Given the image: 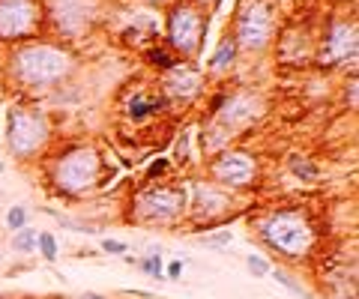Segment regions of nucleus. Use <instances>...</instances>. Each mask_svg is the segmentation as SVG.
<instances>
[{
    "instance_id": "nucleus-24",
    "label": "nucleus",
    "mask_w": 359,
    "mask_h": 299,
    "mask_svg": "<svg viewBox=\"0 0 359 299\" xmlns=\"http://www.w3.org/2000/svg\"><path fill=\"white\" fill-rule=\"evenodd\" d=\"M135 264L150 278H165V257H159V252H150V254H144L141 261H135Z\"/></svg>"
},
{
    "instance_id": "nucleus-32",
    "label": "nucleus",
    "mask_w": 359,
    "mask_h": 299,
    "mask_svg": "<svg viewBox=\"0 0 359 299\" xmlns=\"http://www.w3.org/2000/svg\"><path fill=\"white\" fill-rule=\"evenodd\" d=\"M201 245H228L231 243V234H216V236H201L198 239Z\"/></svg>"
},
{
    "instance_id": "nucleus-21",
    "label": "nucleus",
    "mask_w": 359,
    "mask_h": 299,
    "mask_svg": "<svg viewBox=\"0 0 359 299\" xmlns=\"http://www.w3.org/2000/svg\"><path fill=\"white\" fill-rule=\"evenodd\" d=\"M287 168H291V174L299 177L303 183H314V179H321V165L312 162V159H305V156H294L291 162H287Z\"/></svg>"
},
{
    "instance_id": "nucleus-35",
    "label": "nucleus",
    "mask_w": 359,
    "mask_h": 299,
    "mask_svg": "<svg viewBox=\"0 0 359 299\" xmlns=\"http://www.w3.org/2000/svg\"><path fill=\"white\" fill-rule=\"evenodd\" d=\"M72 299H108L105 293H93V291H90V293H78V296H72Z\"/></svg>"
},
{
    "instance_id": "nucleus-3",
    "label": "nucleus",
    "mask_w": 359,
    "mask_h": 299,
    "mask_svg": "<svg viewBox=\"0 0 359 299\" xmlns=\"http://www.w3.org/2000/svg\"><path fill=\"white\" fill-rule=\"evenodd\" d=\"M108 171L105 156L99 153L96 144L90 141H66L51 150L45 159V179L51 192L66 197V201H78L102 188Z\"/></svg>"
},
{
    "instance_id": "nucleus-10",
    "label": "nucleus",
    "mask_w": 359,
    "mask_h": 299,
    "mask_svg": "<svg viewBox=\"0 0 359 299\" xmlns=\"http://www.w3.org/2000/svg\"><path fill=\"white\" fill-rule=\"evenodd\" d=\"M186 188V218L192 222L195 231H213L218 225H228L237 213L234 209V195L218 188L209 179H189Z\"/></svg>"
},
{
    "instance_id": "nucleus-20",
    "label": "nucleus",
    "mask_w": 359,
    "mask_h": 299,
    "mask_svg": "<svg viewBox=\"0 0 359 299\" xmlns=\"http://www.w3.org/2000/svg\"><path fill=\"white\" fill-rule=\"evenodd\" d=\"M269 275H273L276 282L285 287V291H291L294 296H299V299H312V293L305 291V284L299 282V278L291 273V269H285V266H273V269H269Z\"/></svg>"
},
{
    "instance_id": "nucleus-36",
    "label": "nucleus",
    "mask_w": 359,
    "mask_h": 299,
    "mask_svg": "<svg viewBox=\"0 0 359 299\" xmlns=\"http://www.w3.org/2000/svg\"><path fill=\"white\" fill-rule=\"evenodd\" d=\"M192 3H198V6H207V3H218V0H192Z\"/></svg>"
},
{
    "instance_id": "nucleus-33",
    "label": "nucleus",
    "mask_w": 359,
    "mask_h": 299,
    "mask_svg": "<svg viewBox=\"0 0 359 299\" xmlns=\"http://www.w3.org/2000/svg\"><path fill=\"white\" fill-rule=\"evenodd\" d=\"M183 269H186V264H183V261H171V264L165 266V278H171V282H174V278L183 275Z\"/></svg>"
},
{
    "instance_id": "nucleus-12",
    "label": "nucleus",
    "mask_w": 359,
    "mask_h": 299,
    "mask_svg": "<svg viewBox=\"0 0 359 299\" xmlns=\"http://www.w3.org/2000/svg\"><path fill=\"white\" fill-rule=\"evenodd\" d=\"M45 33L39 0H0V42L18 45Z\"/></svg>"
},
{
    "instance_id": "nucleus-23",
    "label": "nucleus",
    "mask_w": 359,
    "mask_h": 299,
    "mask_svg": "<svg viewBox=\"0 0 359 299\" xmlns=\"http://www.w3.org/2000/svg\"><path fill=\"white\" fill-rule=\"evenodd\" d=\"M36 248H39V257L42 261H57V254H60V243H57V236L54 234H48V231H39L36 234Z\"/></svg>"
},
{
    "instance_id": "nucleus-5",
    "label": "nucleus",
    "mask_w": 359,
    "mask_h": 299,
    "mask_svg": "<svg viewBox=\"0 0 359 299\" xmlns=\"http://www.w3.org/2000/svg\"><path fill=\"white\" fill-rule=\"evenodd\" d=\"M51 120L42 108L15 102L6 111V150L18 162H33L51 147Z\"/></svg>"
},
{
    "instance_id": "nucleus-28",
    "label": "nucleus",
    "mask_w": 359,
    "mask_h": 299,
    "mask_svg": "<svg viewBox=\"0 0 359 299\" xmlns=\"http://www.w3.org/2000/svg\"><path fill=\"white\" fill-rule=\"evenodd\" d=\"M246 269H248V273H252L255 278H266L273 266H269V261H266L264 254H248V257H246Z\"/></svg>"
},
{
    "instance_id": "nucleus-8",
    "label": "nucleus",
    "mask_w": 359,
    "mask_h": 299,
    "mask_svg": "<svg viewBox=\"0 0 359 299\" xmlns=\"http://www.w3.org/2000/svg\"><path fill=\"white\" fill-rule=\"evenodd\" d=\"M261 174H264L261 156L246 147H228L207 159V179L231 195L257 188L261 186Z\"/></svg>"
},
{
    "instance_id": "nucleus-14",
    "label": "nucleus",
    "mask_w": 359,
    "mask_h": 299,
    "mask_svg": "<svg viewBox=\"0 0 359 299\" xmlns=\"http://www.w3.org/2000/svg\"><path fill=\"white\" fill-rule=\"evenodd\" d=\"M156 87L171 105H189L198 96L207 93L209 78L204 75L201 66H195L192 60H177L168 72L156 75Z\"/></svg>"
},
{
    "instance_id": "nucleus-13",
    "label": "nucleus",
    "mask_w": 359,
    "mask_h": 299,
    "mask_svg": "<svg viewBox=\"0 0 359 299\" xmlns=\"http://www.w3.org/2000/svg\"><path fill=\"white\" fill-rule=\"evenodd\" d=\"M266 114V99L261 90H252V87H237V90H228L222 108L216 111V120L218 126H225L228 132H234L237 138L246 132V129H252L257 120Z\"/></svg>"
},
{
    "instance_id": "nucleus-19",
    "label": "nucleus",
    "mask_w": 359,
    "mask_h": 299,
    "mask_svg": "<svg viewBox=\"0 0 359 299\" xmlns=\"http://www.w3.org/2000/svg\"><path fill=\"white\" fill-rule=\"evenodd\" d=\"M144 63H147L150 69H156V75H162V72H168V69L177 63V57L168 51L165 42H156V45L144 48Z\"/></svg>"
},
{
    "instance_id": "nucleus-7",
    "label": "nucleus",
    "mask_w": 359,
    "mask_h": 299,
    "mask_svg": "<svg viewBox=\"0 0 359 299\" xmlns=\"http://www.w3.org/2000/svg\"><path fill=\"white\" fill-rule=\"evenodd\" d=\"M209 15L192 0H174L165 9V45L177 60H192L201 54Z\"/></svg>"
},
{
    "instance_id": "nucleus-4",
    "label": "nucleus",
    "mask_w": 359,
    "mask_h": 299,
    "mask_svg": "<svg viewBox=\"0 0 359 299\" xmlns=\"http://www.w3.org/2000/svg\"><path fill=\"white\" fill-rule=\"evenodd\" d=\"M129 222L171 227L186 218V188L174 183H144L129 197Z\"/></svg>"
},
{
    "instance_id": "nucleus-25",
    "label": "nucleus",
    "mask_w": 359,
    "mask_h": 299,
    "mask_svg": "<svg viewBox=\"0 0 359 299\" xmlns=\"http://www.w3.org/2000/svg\"><path fill=\"white\" fill-rule=\"evenodd\" d=\"M189 147H192V138H189V129L183 135H180V141L174 144V162L180 168H189L192 165V153H189Z\"/></svg>"
},
{
    "instance_id": "nucleus-26",
    "label": "nucleus",
    "mask_w": 359,
    "mask_h": 299,
    "mask_svg": "<svg viewBox=\"0 0 359 299\" xmlns=\"http://www.w3.org/2000/svg\"><path fill=\"white\" fill-rule=\"evenodd\" d=\"M168 171H171V159H156V162L147 165L144 179L147 183H162V179L168 177Z\"/></svg>"
},
{
    "instance_id": "nucleus-27",
    "label": "nucleus",
    "mask_w": 359,
    "mask_h": 299,
    "mask_svg": "<svg viewBox=\"0 0 359 299\" xmlns=\"http://www.w3.org/2000/svg\"><path fill=\"white\" fill-rule=\"evenodd\" d=\"M27 218H30V213L24 207H13V209H6V227L9 231H22V227H27Z\"/></svg>"
},
{
    "instance_id": "nucleus-18",
    "label": "nucleus",
    "mask_w": 359,
    "mask_h": 299,
    "mask_svg": "<svg viewBox=\"0 0 359 299\" xmlns=\"http://www.w3.org/2000/svg\"><path fill=\"white\" fill-rule=\"evenodd\" d=\"M237 57H239V51H237V42H234V36L228 33L222 42H218V48L213 51V57H209V63H207V78L209 75H216V78H222V75H228L231 69L237 66Z\"/></svg>"
},
{
    "instance_id": "nucleus-17",
    "label": "nucleus",
    "mask_w": 359,
    "mask_h": 299,
    "mask_svg": "<svg viewBox=\"0 0 359 299\" xmlns=\"http://www.w3.org/2000/svg\"><path fill=\"white\" fill-rule=\"evenodd\" d=\"M234 141H237V135L228 132L225 126H218L216 120H204L201 132H198V147H201L204 159L222 153V150H228V147H234Z\"/></svg>"
},
{
    "instance_id": "nucleus-34",
    "label": "nucleus",
    "mask_w": 359,
    "mask_h": 299,
    "mask_svg": "<svg viewBox=\"0 0 359 299\" xmlns=\"http://www.w3.org/2000/svg\"><path fill=\"white\" fill-rule=\"evenodd\" d=\"M141 3H147V6H162V9H168L174 3V0H141Z\"/></svg>"
},
{
    "instance_id": "nucleus-30",
    "label": "nucleus",
    "mask_w": 359,
    "mask_h": 299,
    "mask_svg": "<svg viewBox=\"0 0 359 299\" xmlns=\"http://www.w3.org/2000/svg\"><path fill=\"white\" fill-rule=\"evenodd\" d=\"M102 252L105 254H129V245L120 239H102Z\"/></svg>"
},
{
    "instance_id": "nucleus-37",
    "label": "nucleus",
    "mask_w": 359,
    "mask_h": 299,
    "mask_svg": "<svg viewBox=\"0 0 359 299\" xmlns=\"http://www.w3.org/2000/svg\"><path fill=\"white\" fill-rule=\"evenodd\" d=\"M3 171H6V165H3V162H0V174H3Z\"/></svg>"
},
{
    "instance_id": "nucleus-1",
    "label": "nucleus",
    "mask_w": 359,
    "mask_h": 299,
    "mask_svg": "<svg viewBox=\"0 0 359 299\" xmlns=\"http://www.w3.org/2000/svg\"><path fill=\"white\" fill-rule=\"evenodd\" d=\"M252 234L266 252L282 257L287 264L312 261L321 231H317L312 213L305 207H269L252 218Z\"/></svg>"
},
{
    "instance_id": "nucleus-6",
    "label": "nucleus",
    "mask_w": 359,
    "mask_h": 299,
    "mask_svg": "<svg viewBox=\"0 0 359 299\" xmlns=\"http://www.w3.org/2000/svg\"><path fill=\"white\" fill-rule=\"evenodd\" d=\"M278 18L273 0H239L231 36L239 54H266L276 42Z\"/></svg>"
},
{
    "instance_id": "nucleus-9",
    "label": "nucleus",
    "mask_w": 359,
    "mask_h": 299,
    "mask_svg": "<svg viewBox=\"0 0 359 299\" xmlns=\"http://www.w3.org/2000/svg\"><path fill=\"white\" fill-rule=\"evenodd\" d=\"M45 18V30L54 36L66 39H81L105 18V0H39Z\"/></svg>"
},
{
    "instance_id": "nucleus-16",
    "label": "nucleus",
    "mask_w": 359,
    "mask_h": 299,
    "mask_svg": "<svg viewBox=\"0 0 359 299\" xmlns=\"http://www.w3.org/2000/svg\"><path fill=\"white\" fill-rule=\"evenodd\" d=\"M171 102L159 93V87H144V84H135L129 87L123 99H120V111L129 123H147V120H159L162 114H168Z\"/></svg>"
},
{
    "instance_id": "nucleus-15",
    "label": "nucleus",
    "mask_w": 359,
    "mask_h": 299,
    "mask_svg": "<svg viewBox=\"0 0 359 299\" xmlns=\"http://www.w3.org/2000/svg\"><path fill=\"white\" fill-rule=\"evenodd\" d=\"M273 48H276V60L285 69H303L314 63V33L312 27L299 22H291L278 30Z\"/></svg>"
},
{
    "instance_id": "nucleus-2",
    "label": "nucleus",
    "mask_w": 359,
    "mask_h": 299,
    "mask_svg": "<svg viewBox=\"0 0 359 299\" xmlns=\"http://www.w3.org/2000/svg\"><path fill=\"white\" fill-rule=\"evenodd\" d=\"M75 72V57L66 45L48 39H30L9 48L6 75L18 90L27 93H51L66 84Z\"/></svg>"
},
{
    "instance_id": "nucleus-11",
    "label": "nucleus",
    "mask_w": 359,
    "mask_h": 299,
    "mask_svg": "<svg viewBox=\"0 0 359 299\" xmlns=\"http://www.w3.org/2000/svg\"><path fill=\"white\" fill-rule=\"evenodd\" d=\"M356 51H359L356 18L335 15L326 22L321 39L314 42V66L317 69H338V66H344L347 60L356 63Z\"/></svg>"
},
{
    "instance_id": "nucleus-22",
    "label": "nucleus",
    "mask_w": 359,
    "mask_h": 299,
    "mask_svg": "<svg viewBox=\"0 0 359 299\" xmlns=\"http://www.w3.org/2000/svg\"><path fill=\"white\" fill-rule=\"evenodd\" d=\"M36 234L33 227H22V231H15L13 239H9V245H13V252L18 254H30V252H36Z\"/></svg>"
},
{
    "instance_id": "nucleus-31",
    "label": "nucleus",
    "mask_w": 359,
    "mask_h": 299,
    "mask_svg": "<svg viewBox=\"0 0 359 299\" xmlns=\"http://www.w3.org/2000/svg\"><path fill=\"white\" fill-rule=\"evenodd\" d=\"M225 96H228V90H218V93L207 102V120H209V117H216V111H218V108H222V102H225Z\"/></svg>"
},
{
    "instance_id": "nucleus-29",
    "label": "nucleus",
    "mask_w": 359,
    "mask_h": 299,
    "mask_svg": "<svg viewBox=\"0 0 359 299\" xmlns=\"http://www.w3.org/2000/svg\"><path fill=\"white\" fill-rule=\"evenodd\" d=\"M344 102L351 111H356V72H351V81L344 84Z\"/></svg>"
}]
</instances>
